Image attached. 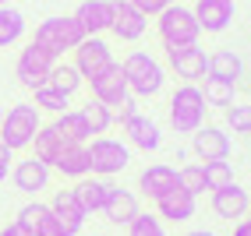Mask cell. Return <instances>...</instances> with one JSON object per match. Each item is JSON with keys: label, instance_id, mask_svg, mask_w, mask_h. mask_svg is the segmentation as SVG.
Returning a JSON list of instances; mask_svg holds the SVG:
<instances>
[{"label": "cell", "instance_id": "10", "mask_svg": "<svg viewBox=\"0 0 251 236\" xmlns=\"http://www.w3.org/2000/svg\"><path fill=\"white\" fill-rule=\"evenodd\" d=\"M166 60H170V67L177 71V78H188V85L209 74V57L198 43L195 46H170L166 49Z\"/></svg>", "mask_w": 251, "mask_h": 236}, {"label": "cell", "instance_id": "35", "mask_svg": "<svg viewBox=\"0 0 251 236\" xmlns=\"http://www.w3.org/2000/svg\"><path fill=\"white\" fill-rule=\"evenodd\" d=\"M226 124L233 127V134H251V103L226 106Z\"/></svg>", "mask_w": 251, "mask_h": 236}, {"label": "cell", "instance_id": "3", "mask_svg": "<svg viewBox=\"0 0 251 236\" xmlns=\"http://www.w3.org/2000/svg\"><path fill=\"white\" fill-rule=\"evenodd\" d=\"M81 39H85V32H81V25L71 18V14H64V18H46L36 25V43L39 49H46L53 60H60L68 49H75Z\"/></svg>", "mask_w": 251, "mask_h": 236}, {"label": "cell", "instance_id": "16", "mask_svg": "<svg viewBox=\"0 0 251 236\" xmlns=\"http://www.w3.org/2000/svg\"><path fill=\"white\" fill-rule=\"evenodd\" d=\"M248 208H251V194L241 187V183H230L223 191H212V212L220 218H226V222L248 218Z\"/></svg>", "mask_w": 251, "mask_h": 236}, {"label": "cell", "instance_id": "5", "mask_svg": "<svg viewBox=\"0 0 251 236\" xmlns=\"http://www.w3.org/2000/svg\"><path fill=\"white\" fill-rule=\"evenodd\" d=\"M89 151V173L99 180H110V176H121L127 166H131V148L117 138H92V145H85Z\"/></svg>", "mask_w": 251, "mask_h": 236}, {"label": "cell", "instance_id": "25", "mask_svg": "<svg viewBox=\"0 0 251 236\" xmlns=\"http://www.w3.org/2000/svg\"><path fill=\"white\" fill-rule=\"evenodd\" d=\"M64 148H68V145L60 141V134L53 130V124H43L36 130V138H32V155H36L39 162H46V166H53Z\"/></svg>", "mask_w": 251, "mask_h": 236}, {"label": "cell", "instance_id": "15", "mask_svg": "<svg viewBox=\"0 0 251 236\" xmlns=\"http://www.w3.org/2000/svg\"><path fill=\"white\" fill-rule=\"evenodd\" d=\"M195 212H198V197L184 187L166 191L156 201V218H166V222H188V218H195Z\"/></svg>", "mask_w": 251, "mask_h": 236}, {"label": "cell", "instance_id": "44", "mask_svg": "<svg viewBox=\"0 0 251 236\" xmlns=\"http://www.w3.org/2000/svg\"><path fill=\"white\" fill-rule=\"evenodd\" d=\"M7 4H11V0H0V7H7Z\"/></svg>", "mask_w": 251, "mask_h": 236}, {"label": "cell", "instance_id": "43", "mask_svg": "<svg viewBox=\"0 0 251 236\" xmlns=\"http://www.w3.org/2000/svg\"><path fill=\"white\" fill-rule=\"evenodd\" d=\"M184 236H216V233H212V229H188Z\"/></svg>", "mask_w": 251, "mask_h": 236}, {"label": "cell", "instance_id": "14", "mask_svg": "<svg viewBox=\"0 0 251 236\" xmlns=\"http://www.w3.org/2000/svg\"><path fill=\"white\" fill-rule=\"evenodd\" d=\"M50 173H53V170H50L46 162H39L36 155H28V159L11 166V183L22 194H39V191L50 187Z\"/></svg>", "mask_w": 251, "mask_h": 236}, {"label": "cell", "instance_id": "2", "mask_svg": "<svg viewBox=\"0 0 251 236\" xmlns=\"http://www.w3.org/2000/svg\"><path fill=\"white\" fill-rule=\"evenodd\" d=\"M39 127H43L39 109L32 103H18L0 120V145H7L11 151H25V148H32V138H36Z\"/></svg>", "mask_w": 251, "mask_h": 236}, {"label": "cell", "instance_id": "30", "mask_svg": "<svg viewBox=\"0 0 251 236\" xmlns=\"http://www.w3.org/2000/svg\"><path fill=\"white\" fill-rule=\"evenodd\" d=\"M233 88H237V85H226V81H220V78H209V74H205V88H202L205 106H220V109L233 106Z\"/></svg>", "mask_w": 251, "mask_h": 236}, {"label": "cell", "instance_id": "45", "mask_svg": "<svg viewBox=\"0 0 251 236\" xmlns=\"http://www.w3.org/2000/svg\"><path fill=\"white\" fill-rule=\"evenodd\" d=\"M0 120H4V106H0Z\"/></svg>", "mask_w": 251, "mask_h": 236}, {"label": "cell", "instance_id": "46", "mask_svg": "<svg viewBox=\"0 0 251 236\" xmlns=\"http://www.w3.org/2000/svg\"><path fill=\"white\" fill-rule=\"evenodd\" d=\"M248 215H251V208H248Z\"/></svg>", "mask_w": 251, "mask_h": 236}, {"label": "cell", "instance_id": "11", "mask_svg": "<svg viewBox=\"0 0 251 236\" xmlns=\"http://www.w3.org/2000/svg\"><path fill=\"white\" fill-rule=\"evenodd\" d=\"M195 21L209 36H220L233 25V0H195Z\"/></svg>", "mask_w": 251, "mask_h": 236}, {"label": "cell", "instance_id": "17", "mask_svg": "<svg viewBox=\"0 0 251 236\" xmlns=\"http://www.w3.org/2000/svg\"><path fill=\"white\" fill-rule=\"evenodd\" d=\"M174 187H180V180H177V170L166 166V162L149 166V170H142V176H138V191L149 201H159L166 191H174Z\"/></svg>", "mask_w": 251, "mask_h": 236}, {"label": "cell", "instance_id": "19", "mask_svg": "<svg viewBox=\"0 0 251 236\" xmlns=\"http://www.w3.org/2000/svg\"><path fill=\"white\" fill-rule=\"evenodd\" d=\"M50 212L60 218V226L68 229V236H78V233H81V226H85V218H89L85 212H81L75 191H57V194H53V201H50Z\"/></svg>", "mask_w": 251, "mask_h": 236}, {"label": "cell", "instance_id": "18", "mask_svg": "<svg viewBox=\"0 0 251 236\" xmlns=\"http://www.w3.org/2000/svg\"><path fill=\"white\" fill-rule=\"evenodd\" d=\"M71 18L81 25V32H85V36H103V32L110 28L113 11H110V0H81L78 11L71 14Z\"/></svg>", "mask_w": 251, "mask_h": 236}, {"label": "cell", "instance_id": "41", "mask_svg": "<svg viewBox=\"0 0 251 236\" xmlns=\"http://www.w3.org/2000/svg\"><path fill=\"white\" fill-rule=\"evenodd\" d=\"M0 236H32V233H28L22 222H7L4 229H0Z\"/></svg>", "mask_w": 251, "mask_h": 236}, {"label": "cell", "instance_id": "29", "mask_svg": "<svg viewBox=\"0 0 251 236\" xmlns=\"http://www.w3.org/2000/svg\"><path fill=\"white\" fill-rule=\"evenodd\" d=\"M50 88H57V92H64V95H75L78 88H81V74L75 71V64H53V71H50V81H46Z\"/></svg>", "mask_w": 251, "mask_h": 236}, {"label": "cell", "instance_id": "7", "mask_svg": "<svg viewBox=\"0 0 251 236\" xmlns=\"http://www.w3.org/2000/svg\"><path fill=\"white\" fill-rule=\"evenodd\" d=\"M53 57L46 53V49H39L36 43H28L22 53H18V60H14V78H18V85H25V88H43L46 81H50V71H53Z\"/></svg>", "mask_w": 251, "mask_h": 236}, {"label": "cell", "instance_id": "33", "mask_svg": "<svg viewBox=\"0 0 251 236\" xmlns=\"http://www.w3.org/2000/svg\"><path fill=\"white\" fill-rule=\"evenodd\" d=\"M127 236H166V229H163V218L149 215V212H138V215L127 222Z\"/></svg>", "mask_w": 251, "mask_h": 236}, {"label": "cell", "instance_id": "27", "mask_svg": "<svg viewBox=\"0 0 251 236\" xmlns=\"http://www.w3.org/2000/svg\"><path fill=\"white\" fill-rule=\"evenodd\" d=\"M25 36V14L18 7H0V49H7L14 43H22Z\"/></svg>", "mask_w": 251, "mask_h": 236}, {"label": "cell", "instance_id": "32", "mask_svg": "<svg viewBox=\"0 0 251 236\" xmlns=\"http://www.w3.org/2000/svg\"><path fill=\"white\" fill-rule=\"evenodd\" d=\"M36 106L39 113L46 109V113H68V95L64 92H57V88H50V85H43V88H36Z\"/></svg>", "mask_w": 251, "mask_h": 236}, {"label": "cell", "instance_id": "26", "mask_svg": "<svg viewBox=\"0 0 251 236\" xmlns=\"http://www.w3.org/2000/svg\"><path fill=\"white\" fill-rule=\"evenodd\" d=\"M53 130L60 134V141L64 145H85L92 134L85 127V120L78 116V109H68V113H57V120H53Z\"/></svg>", "mask_w": 251, "mask_h": 236}, {"label": "cell", "instance_id": "12", "mask_svg": "<svg viewBox=\"0 0 251 236\" xmlns=\"http://www.w3.org/2000/svg\"><path fill=\"white\" fill-rule=\"evenodd\" d=\"M92 99H96V103H103V106H121L124 99H131L124 71H121V64H117V60L106 67L103 74L92 78Z\"/></svg>", "mask_w": 251, "mask_h": 236}, {"label": "cell", "instance_id": "42", "mask_svg": "<svg viewBox=\"0 0 251 236\" xmlns=\"http://www.w3.org/2000/svg\"><path fill=\"white\" fill-rule=\"evenodd\" d=\"M233 236H251V218H241V222L233 226Z\"/></svg>", "mask_w": 251, "mask_h": 236}, {"label": "cell", "instance_id": "6", "mask_svg": "<svg viewBox=\"0 0 251 236\" xmlns=\"http://www.w3.org/2000/svg\"><path fill=\"white\" fill-rule=\"evenodd\" d=\"M205 99L198 85H180L170 99V127L177 134H195L198 127H205Z\"/></svg>", "mask_w": 251, "mask_h": 236}, {"label": "cell", "instance_id": "13", "mask_svg": "<svg viewBox=\"0 0 251 236\" xmlns=\"http://www.w3.org/2000/svg\"><path fill=\"white\" fill-rule=\"evenodd\" d=\"M191 148H195V155L202 162H220V159L230 155V134L223 127L205 124V127H198L191 134Z\"/></svg>", "mask_w": 251, "mask_h": 236}, {"label": "cell", "instance_id": "1", "mask_svg": "<svg viewBox=\"0 0 251 236\" xmlns=\"http://www.w3.org/2000/svg\"><path fill=\"white\" fill-rule=\"evenodd\" d=\"M121 71H124V81H127V92L135 99H152L166 85L163 64L152 53H145V49H131V53L121 60Z\"/></svg>", "mask_w": 251, "mask_h": 236}, {"label": "cell", "instance_id": "24", "mask_svg": "<svg viewBox=\"0 0 251 236\" xmlns=\"http://www.w3.org/2000/svg\"><path fill=\"white\" fill-rule=\"evenodd\" d=\"M50 170H57L60 176H68V180H85V176H92L89 173V151H85V145H68L57 155V162L50 166Z\"/></svg>", "mask_w": 251, "mask_h": 236}, {"label": "cell", "instance_id": "22", "mask_svg": "<svg viewBox=\"0 0 251 236\" xmlns=\"http://www.w3.org/2000/svg\"><path fill=\"white\" fill-rule=\"evenodd\" d=\"M124 134H127V141L135 145V148H142V151H156L159 145H163V130H159V124L156 120H149V116H135L131 124H124Z\"/></svg>", "mask_w": 251, "mask_h": 236}, {"label": "cell", "instance_id": "31", "mask_svg": "<svg viewBox=\"0 0 251 236\" xmlns=\"http://www.w3.org/2000/svg\"><path fill=\"white\" fill-rule=\"evenodd\" d=\"M202 173H205V187H209V191H223V187H230V183H233V166H230L226 159L205 162Z\"/></svg>", "mask_w": 251, "mask_h": 236}, {"label": "cell", "instance_id": "23", "mask_svg": "<svg viewBox=\"0 0 251 236\" xmlns=\"http://www.w3.org/2000/svg\"><path fill=\"white\" fill-rule=\"evenodd\" d=\"M209 78H220L226 85H237L244 78L241 53H233V49H216V53H209Z\"/></svg>", "mask_w": 251, "mask_h": 236}, {"label": "cell", "instance_id": "9", "mask_svg": "<svg viewBox=\"0 0 251 236\" xmlns=\"http://www.w3.org/2000/svg\"><path fill=\"white\" fill-rule=\"evenodd\" d=\"M110 11H113V18H110V32L121 43H138L145 36V28H149V18L142 11H135L127 4V0H110Z\"/></svg>", "mask_w": 251, "mask_h": 236}, {"label": "cell", "instance_id": "20", "mask_svg": "<svg viewBox=\"0 0 251 236\" xmlns=\"http://www.w3.org/2000/svg\"><path fill=\"white\" fill-rule=\"evenodd\" d=\"M110 187H113L110 180H99V176H85V180H78L71 191H75V197H78L81 212H85V215H96V212H103L106 197H110Z\"/></svg>", "mask_w": 251, "mask_h": 236}, {"label": "cell", "instance_id": "38", "mask_svg": "<svg viewBox=\"0 0 251 236\" xmlns=\"http://www.w3.org/2000/svg\"><path fill=\"white\" fill-rule=\"evenodd\" d=\"M127 4L135 7V11H142L145 18H156V14H163L170 4H177V0H127Z\"/></svg>", "mask_w": 251, "mask_h": 236}, {"label": "cell", "instance_id": "40", "mask_svg": "<svg viewBox=\"0 0 251 236\" xmlns=\"http://www.w3.org/2000/svg\"><path fill=\"white\" fill-rule=\"evenodd\" d=\"M11 166H14V151L7 145H0V183L11 176Z\"/></svg>", "mask_w": 251, "mask_h": 236}, {"label": "cell", "instance_id": "37", "mask_svg": "<svg viewBox=\"0 0 251 236\" xmlns=\"http://www.w3.org/2000/svg\"><path fill=\"white\" fill-rule=\"evenodd\" d=\"M32 236H68V229L60 226V218L53 215V212H46L39 222H36V229H32Z\"/></svg>", "mask_w": 251, "mask_h": 236}, {"label": "cell", "instance_id": "36", "mask_svg": "<svg viewBox=\"0 0 251 236\" xmlns=\"http://www.w3.org/2000/svg\"><path fill=\"white\" fill-rule=\"evenodd\" d=\"M46 212H50V205H43V201H28L25 208H18V218H14V222H22V226L32 233V229H36V222H39Z\"/></svg>", "mask_w": 251, "mask_h": 236}, {"label": "cell", "instance_id": "4", "mask_svg": "<svg viewBox=\"0 0 251 236\" xmlns=\"http://www.w3.org/2000/svg\"><path fill=\"white\" fill-rule=\"evenodd\" d=\"M156 32H159L166 49L170 46H195L198 36H202V28L195 21V11L184 7V4H170L163 14H156Z\"/></svg>", "mask_w": 251, "mask_h": 236}, {"label": "cell", "instance_id": "39", "mask_svg": "<svg viewBox=\"0 0 251 236\" xmlns=\"http://www.w3.org/2000/svg\"><path fill=\"white\" fill-rule=\"evenodd\" d=\"M135 116H138V99L131 95V99H124V103H121V109H117V116H113V120L124 127V124H131V120H135Z\"/></svg>", "mask_w": 251, "mask_h": 236}, {"label": "cell", "instance_id": "28", "mask_svg": "<svg viewBox=\"0 0 251 236\" xmlns=\"http://www.w3.org/2000/svg\"><path fill=\"white\" fill-rule=\"evenodd\" d=\"M78 116L85 120V127H89V134H96V138H103V134L113 127V113H110V106H103V103H96V99H89L85 106L78 109Z\"/></svg>", "mask_w": 251, "mask_h": 236}, {"label": "cell", "instance_id": "8", "mask_svg": "<svg viewBox=\"0 0 251 236\" xmlns=\"http://www.w3.org/2000/svg\"><path fill=\"white\" fill-rule=\"evenodd\" d=\"M75 71L81 74V81H92L96 74H103L106 67L113 64V49L106 39H99V36H85L75 49Z\"/></svg>", "mask_w": 251, "mask_h": 236}, {"label": "cell", "instance_id": "21", "mask_svg": "<svg viewBox=\"0 0 251 236\" xmlns=\"http://www.w3.org/2000/svg\"><path fill=\"white\" fill-rule=\"evenodd\" d=\"M103 215H106V222H113V226H127L131 218L138 215V197L131 194V191L110 187V197H106V205H103Z\"/></svg>", "mask_w": 251, "mask_h": 236}, {"label": "cell", "instance_id": "34", "mask_svg": "<svg viewBox=\"0 0 251 236\" xmlns=\"http://www.w3.org/2000/svg\"><path fill=\"white\" fill-rule=\"evenodd\" d=\"M177 180H180V187L188 191V194H205V173H202V166H184V170H177Z\"/></svg>", "mask_w": 251, "mask_h": 236}]
</instances>
